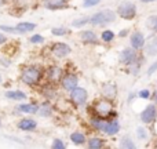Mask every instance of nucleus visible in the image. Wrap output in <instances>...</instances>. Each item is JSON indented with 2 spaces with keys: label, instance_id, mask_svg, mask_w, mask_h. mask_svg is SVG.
Segmentation results:
<instances>
[{
  "label": "nucleus",
  "instance_id": "nucleus-1",
  "mask_svg": "<svg viewBox=\"0 0 157 149\" xmlns=\"http://www.w3.org/2000/svg\"><path fill=\"white\" fill-rule=\"evenodd\" d=\"M90 126L92 127V130L98 131V133H102L108 137H114L121 130V124L117 120V117L103 119V117H99V116H92L90 119Z\"/></svg>",
  "mask_w": 157,
  "mask_h": 149
},
{
  "label": "nucleus",
  "instance_id": "nucleus-2",
  "mask_svg": "<svg viewBox=\"0 0 157 149\" xmlns=\"http://www.w3.org/2000/svg\"><path fill=\"white\" fill-rule=\"evenodd\" d=\"M44 76V71L37 65H28L21 71L19 80L28 87H35L41 81Z\"/></svg>",
  "mask_w": 157,
  "mask_h": 149
},
{
  "label": "nucleus",
  "instance_id": "nucleus-3",
  "mask_svg": "<svg viewBox=\"0 0 157 149\" xmlns=\"http://www.w3.org/2000/svg\"><path fill=\"white\" fill-rule=\"evenodd\" d=\"M117 19V13L110 8H103L97 13H94L92 15H90V25L95 28H103L108 26L109 24H113Z\"/></svg>",
  "mask_w": 157,
  "mask_h": 149
},
{
  "label": "nucleus",
  "instance_id": "nucleus-4",
  "mask_svg": "<svg viewBox=\"0 0 157 149\" xmlns=\"http://www.w3.org/2000/svg\"><path fill=\"white\" fill-rule=\"evenodd\" d=\"M91 108L94 111V116H99V117H103V119H113V117L117 116L116 111H114L113 101L108 100L105 97L97 100Z\"/></svg>",
  "mask_w": 157,
  "mask_h": 149
},
{
  "label": "nucleus",
  "instance_id": "nucleus-5",
  "mask_svg": "<svg viewBox=\"0 0 157 149\" xmlns=\"http://www.w3.org/2000/svg\"><path fill=\"white\" fill-rule=\"evenodd\" d=\"M117 17H120L124 21H132L135 19V17L138 15V8H136V4L134 2H130V0H123L116 8Z\"/></svg>",
  "mask_w": 157,
  "mask_h": 149
},
{
  "label": "nucleus",
  "instance_id": "nucleus-6",
  "mask_svg": "<svg viewBox=\"0 0 157 149\" xmlns=\"http://www.w3.org/2000/svg\"><path fill=\"white\" fill-rule=\"evenodd\" d=\"M36 28H37V25L35 22H29V21L18 22L15 26L0 25V30H3L4 33H11V35H26V33H30L32 30H35Z\"/></svg>",
  "mask_w": 157,
  "mask_h": 149
},
{
  "label": "nucleus",
  "instance_id": "nucleus-7",
  "mask_svg": "<svg viewBox=\"0 0 157 149\" xmlns=\"http://www.w3.org/2000/svg\"><path fill=\"white\" fill-rule=\"evenodd\" d=\"M141 57V54H139V51H136L135 49H132V47H125V49H123L121 51H120L119 54V62L123 66H130L131 64H134L138 58Z\"/></svg>",
  "mask_w": 157,
  "mask_h": 149
},
{
  "label": "nucleus",
  "instance_id": "nucleus-8",
  "mask_svg": "<svg viewBox=\"0 0 157 149\" xmlns=\"http://www.w3.org/2000/svg\"><path fill=\"white\" fill-rule=\"evenodd\" d=\"M50 53L57 60H63V58L71 55L72 47L68 43H63V41H55V43H52L50 46Z\"/></svg>",
  "mask_w": 157,
  "mask_h": 149
},
{
  "label": "nucleus",
  "instance_id": "nucleus-9",
  "mask_svg": "<svg viewBox=\"0 0 157 149\" xmlns=\"http://www.w3.org/2000/svg\"><path fill=\"white\" fill-rule=\"evenodd\" d=\"M69 100L75 106H84L88 101V91L83 87L77 86L69 92Z\"/></svg>",
  "mask_w": 157,
  "mask_h": 149
},
{
  "label": "nucleus",
  "instance_id": "nucleus-10",
  "mask_svg": "<svg viewBox=\"0 0 157 149\" xmlns=\"http://www.w3.org/2000/svg\"><path fill=\"white\" fill-rule=\"evenodd\" d=\"M139 119L144 124H153L157 122V105L155 102L147 104L139 115Z\"/></svg>",
  "mask_w": 157,
  "mask_h": 149
},
{
  "label": "nucleus",
  "instance_id": "nucleus-11",
  "mask_svg": "<svg viewBox=\"0 0 157 149\" xmlns=\"http://www.w3.org/2000/svg\"><path fill=\"white\" fill-rule=\"evenodd\" d=\"M61 88L66 92H71L73 88H76L78 86V76L75 73V72H66L63 73L62 79L59 81Z\"/></svg>",
  "mask_w": 157,
  "mask_h": 149
},
{
  "label": "nucleus",
  "instance_id": "nucleus-12",
  "mask_svg": "<svg viewBox=\"0 0 157 149\" xmlns=\"http://www.w3.org/2000/svg\"><path fill=\"white\" fill-rule=\"evenodd\" d=\"M63 69L59 68L58 65H51L47 68V71L44 72V77H46V80L48 81V83H52V84H57L61 81V79H62L63 76Z\"/></svg>",
  "mask_w": 157,
  "mask_h": 149
},
{
  "label": "nucleus",
  "instance_id": "nucleus-13",
  "mask_svg": "<svg viewBox=\"0 0 157 149\" xmlns=\"http://www.w3.org/2000/svg\"><path fill=\"white\" fill-rule=\"evenodd\" d=\"M39 123L36 119L33 117H21V119L17 122V128L24 133H30V131H36Z\"/></svg>",
  "mask_w": 157,
  "mask_h": 149
},
{
  "label": "nucleus",
  "instance_id": "nucleus-14",
  "mask_svg": "<svg viewBox=\"0 0 157 149\" xmlns=\"http://www.w3.org/2000/svg\"><path fill=\"white\" fill-rule=\"evenodd\" d=\"M130 46L132 47V49H135L136 51L144 50L145 46H146V37H145L144 33L139 32V30H135V32L131 33L130 35Z\"/></svg>",
  "mask_w": 157,
  "mask_h": 149
},
{
  "label": "nucleus",
  "instance_id": "nucleus-15",
  "mask_svg": "<svg viewBox=\"0 0 157 149\" xmlns=\"http://www.w3.org/2000/svg\"><path fill=\"white\" fill-rule=\"evenodd\" d=\"M39 111V104L35 102H19L18 105L15 106V112L17 113H24V115H37Z\"/></svg>",
  "mask_w": 157,
  "mask_h": 149
},
{
  "label": "nucleus",
  "instance_id": "nucleus-16",
  "mask_svg": "<svg viewBox=\"0 0 157 149\" xmlns=\"http://www.w3.org/2000/svg\"><path fill=\"white\" fill-rule=\"evenodd\" d=\"M78 39L83 41L84 44H98L99 43V37H98L97 32L92 29H83L78 33Z\"/></svg>",
  "mask_w": 157,
  "mask_h": 149
},
{
  "label": "nucleus",
  "instance_id": "nucleus-17",
  "mask_svg": "<svg viewBox=\"0 0 157 149\" xmlns=\"http://www.w3.org/2000/svg\"><path fill=\"white\" fill-rule=\"evenodd\" d=\"M44 7L50 11H59L69 8V0H44Z\"/></svg>",
  "mask_w": 157,
  "mask_h": 149
},
{
  "label": "nucleus",
  "instance_id": "nucleus-18",
  "mask_svg": "<svg viewBox=\"0 0 157 149\" xmlns=\"http://www.w3.org/2000/svg\"><path fill=\"white\" fill-rule=\"evenodd\" d=\"M37 115L40 117H44V119H50L54 115V106H52L51 101H44V102L39 104V111H37Z\"/></svg>",
  "mask_w": 157,
  "mask_h": 149
},
{
  "label": "nucleus",
  "instance_id": "nucleus-19",
  "mask_svg": "<svg viewBox=\"0 0 157 149\" xmlns=\"http://www.w3.org/2000/svg\"><path fill=\"white\" fill-rule=\"evenodd\" d=\"M102 97L108 98V100H116L117 97V84L116 83H105L101 88Z\"/></svg>",
  "mask_w": 157,
  "mask_h": 149
},
{
  "label": "nucleus",
  "instance_id": "nucleus-20",
  "mask_svg": "<svg viewBox=\"0 0 157 149\" xmlns=\"http://www.w3.org/2000/svg\"><path fill=\"white\" fill-rule=\"evenodd\" d=\"M4 97L10 101H17V102H22V101L28 100V94L21 90H7L4 92Z\"/></svg>",
  "mask_w": 157,
  "mask_h": 149
},
{
  "label": "nucleus",
  "instance_id": "nucleus-21",
  "mask_svg": "<svg viewBox=\"0 0 157 149\" xmlns=\"http://www.w3.org/2000/svg\"><path fill=\"white\" fill-rule=\"evenodd\" d=\"M69 139L73 145L76 147H83V145L87 144V137L83 131H73V133L69 135Z\"/></svg>",
  "mask_w": 157,
  "mask_h": 149
},
{
  "label": "nucleus",
  "instance_id": "nucleus-22",
  "mask_svg": "<svg viewBox=\"0 0 157 149\" xmlns=\"http://www.w3.org/2000/svg\"><path fill=\"white\" fill-rule=\"evenodd\" d=\"M87 148L90 149H102L105 147V139L101 138V137H90L87 138Z\"/></svg>",
  "mask_w": 157,
  "mask_h": 149
},
{
  "label": "nucleus",
  "instance_id": "nucleus-23",
  "mask_svg": "<svg viewBox=\"0 0 157 149\" xmlns=\"http://www.w3.org/2000/svg\"><path fill=\"white\" fill-rule=\"evenodd\" d=\"M145 54L146 55H157V35L153 36L152 39L146 41V46H145Z\"/></svg>",
  "mask_w": 157,
  "mask_h": 149
},
{
  "label": "nucleus",
  "instance_id": "nucleus-24",
  "mask_svg": "<svg viewBox=\"0 0 157 149\" xmlns=\"http://www.w3.org/2000/svg\"><path fill=\"white\" fill-rule=\"evenodd\" d=\"M142 64H144V57H139L138 60L135 61L134 64H131L130 66H127V71L128 73H130L131 76H138L139 72H141V68H142Z\"/></svg>",
  "mask_w": 157,
  "mask_h": 149
},
{
  "label": "nucleus",
  "instance_id": "nucleus-25",
  "mask_svg": "<svg viewBox=\"0 0 157 149\" xmlns=\"http://www.w3.org/2000/svg\"><path fill=\"white\" fill-rule=\"evenodd\" d=\"M99 39H101V41L109 44V43H112V41L116 39V33H114L112 29H105V30H102V32H101Z\"/></svg>",
  "mask_w": 157,
  "mask_h": 149
},
{
  "label": "nucleus",
  "instance_id": "nucleus-26",
  "mask_svg": "<svg viewBox=\"0 0 157 149\" xmlns=\"http://www.w3.org/2000/svg\"><path fill=\"white\" fill-rule=\"evenodd\" d=\"M120 148H123V149H135L136 144L130 135H124L121 139H120Z\"/></svg>",
  "mask_w": 157,
  "mask_h": 149
},
{
  "label": "nucleus",
  "instance_id": "nucleus-27",
  "mask_svg": "<svg viewBox=\"0 0 157 149\" xmlns=\"http://www.w3.org/2000/svg\"><path fill=\"white\" fill-rule=\"evenodd\" d=\"M90 24V17H80V18L75 19V21H72V28H77V29H81V28H84L86 25Z\"/></svg>",
  "mask_w": 157,
  "mask_h": 149
},
{
  "label": "nucleus",
  "instance_id": "nucleus-28",
  "mask_svg": "<svg viewBox=\"0 0 157 149\" xmlns=\"http://www.w3.org/2000/svg\"><path fill=\"white\" fill-rule=\"evenodd\" d=\"M69 33V29L65 26H54L51 29V35L57 36V37H62V36H66Z\"/></svg>",
  "mask_w": 157,
  "mask_h": 149
},
{
  "label": "nucleus",
  "instance_id": "nucleus-29",
  "mask_svg": "<svg viewBox=\"0 0 157 149\" xmlns=\"http://www.w3.org/2000/svg\"><path fill=\"white\" fill-rule=\"evenodd\" d=\"M136 138L139 139V141H146L147 138H149V131H147V128L145 127H136Z\"/></svg>",
  "mask_w": 157,
  "mask_h": 149
},
{
  "label": "nucleus",
  "instance_id": "nucleus-30",
  "mask_svg": "<svg viewBox=\"0 0 157 149\" xmlns=\"http://www.w3.org/2000/svg\"><path fill=\"white\" fill-rule=\"evenodd\" d=\"M146 25H147V28H150L155 33H157V15H150L146 21Z\"/></svg>",
  "mask_w": 157,
  "mask_h": 149
},
{
  "label": "nucleus",
  "instance_id": "nucleus-31",
  "mask_svg": "<svg viewBox=\"0 0 157 149\" xmlns=\"http://www.w3.org/2000/svg\"><path fill=\"white\" fill-rule=\"evenodd\" d=\"M44 36H41V35H39V33H33L32 36L29 37V43L30 44H41V43H44Z\"/></svg>",
  "mask_w": 157,
  "mask_h": 149
},
{
  "label": "nucleus",
  "instance_id": "nucleus-32",
  "mask_svg": "<svg viewBox=\"0 0 157 149\" xmlns=\"http://www.w3.org/2000/svg\"><path fill=\"white\" fill-rule=\"evenodd\" d=\"M138 98H141V100H150L152 98V91H150L149 88H142V90H139L138 92Z\"/></svg>",
  "mask_w": 157,
  "mask_h": 149
},
{
  "label": "nucleus",
  "instance_id": "nucleus-33",
  "mask_svg": "<svg viewBox=\"0 0 157 149\" xmlns=\"http://www.w3.org/2000/svg\"><path fill=\"white\" fill-rule=\"evenodd\" d=\"M51 148L52 149H66V144L61 138H54L51 142Z\"/></svg>",
  "mask_w": 157,
  "mask_h": 149
},
{
  "label": "nucleus",
  "instance_id": "nucleus-34",
  "mask_svg": "<svg viewBox=\"0 0 157 149\" xmlns=\"http://www.w3.org/2000/svg\"><path fill=\"white\" fill-rule=\"evenodd\" d=\"M43 94H44V97H46L48 101L54 100V98L57 97V92H55L54 87H48V88H46V90L43 91Z\"/></svg>",
  "mask_w": 157,
  "mask_h": 149
},
{
  "label": "nucleus",
  "instance_id": "nucleus-35",
  "mask_svg": "<svg viewBox=\"0 0 157 149\" xmlns=\"http://www.w3.org/2000/svg\"><path fill=\"white\" fill-rule=\"evenodd\" d=\"M101 2H102V0H83L81 6H83V8H92L99 4Z\"/></svg>",
  "mask_w": 157,
  "mask_h": 149
},
{
  "label": "nucleus",
  "instance_id": "nucleus-36",
  "mask_svg": "<svg viewBox=\"0 0 157 149\" xmlns=\"http://www.w3.org/2000/svg\"><path fill=\"white\" fill-rule=\"evenodd\" d=\"M157 72V61L152 62L149 66H147V71H146V75L147 76H153Z\"/></svg>",
  "mask_w": 157,
  "mask_h": 149
},
{
  "label": "nucleus",
  "instance_id": "nucleus-37",
  "mask_svg": "<svg viewBox=\"0 0 157 149\" xmlns=\"http://www.w3.org/2000/svg\"><path fill=\"white\" fill-rule=\"evenodd\" d=\"M8 41V37H7V35H6L3 30H0V46H4L6 43Z\"/></svg>",
  "mask_w": 157,
  "mask_h": 149
},
{
  "label": "nucleus",
  "instance_id": "nucleus-38",
  "mask_svg": "<svg viewBox=\"0 0 157 149\" xmlns=\"http://www.w3.org/2000/svg\"><path fill=\"white\" fill-rule=\"evenodd\" d=\"M0 62H2V65L6 66V68L11 65V60H4V58H0Z\"/></svg>",
  "mask_w": 157,
  "mask_h": 149
},
{
  "label": "nucleus",
  "instance_id": "nucleus-39",
  "mask_svg": "<svg viewBox=\"0 0 157 149\" xmlns=\"http://www.w3.org/2000/svg\"><path fill=\"white\" fill-rule=\"evenodd\" d=\"M128 33H130V29H121V32H120L117 36H119V37H125Z\"/></svg>",
  "mask_w": 157,
  "mask_h": 149
},
{
  "label": "nucleus",
  "instance_id": "nucleus-40",
  "mask_svg": "<svg viewBox=\"0 0 157 149\" xmlns=\"http://www.w3.org/2000/svg\"><path fill=\"white\" fill-rule=\"evenodd\" d=\"M138 97V94H136V92H130V95H128V102H132V100L134 98H136Z\"/></svg>",
  "mask_w": 157,
  "mask_h": 149
},
{
  "label": "nucleus",
  "instance_id": "nucleus-41",
  "mask_svg": "<svg viewBox=\"0 0 157 149\" xmlns=\"http://www.w3.org/2000/svg\"><path fill=\"white\" fill-rule=\"evenodd\" d=\"M152 100H153V102L157 105V90H156L155 92H152Z\"/></svg>",
  "mask_w": 157,
  "mask_h": 149
},
{
  "label": "nucleus",
  "instance_id": "nucleus-42",
  "mask_svg": "<svg viewBox=\"0 0 157 149\" xmlns=\"http://www.w3.org/2000/svg\"><path fill=\"white\" fill-rule=\"evenodd\" d=\"M141 3H155V2H157V0H139Z\"/></svg>",
  "mask_w": 157,
  "mask_h": 149
},
{
  "label": "nucleus",
  "instance_id": "nucleus-43",
  "mask_svg": "<svg viewBox=\"0 0 157 149\" xmlns=\"http://www.w3.org/2000/svg\"><path fill=\"white\" fill-rule=\"evenodd\" d=\"M4 4H6V0H0V7H3Z\"/></svg>",
  "mask_w": 157,
  "mask_h": 149
},
{
  "label": "nucleus",
  "instance_id": "nucleus-44",
  "mask_svg": "<svg viewBox=\"0 0 157 149\" xmlns=\"http://www.w3.org/2000/svg\"><path fill=\"white\" fill-rule=\"evenodd\" d=\"M3 83V76H2V73H0V84Z\"/></svg>",
  "mask_w": 157,
  "mask_h": 149
},
{
  "label": "nucleus",
  "instance_id": "nucleus-45",
  "mask_svg": "<svg viewBox=\"0 0 157 149\" xmlns=\"http://www.w3.org/2000/svg\"><path fill=\"white\" fill-rule=\"evenodd\" d=\"M0 126H2V122H0Z\"/></svg>",
  "mask_w": 157,
  "mask_h": 149
}]
</instances>
